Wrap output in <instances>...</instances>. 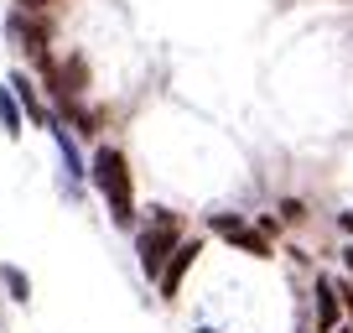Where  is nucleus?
Masks as SVG:
<instances>
[{
	"instance_id": "1",
	"label": "nucleus",
	"mask_w": 353,
	"mask_h": 333,
	"mask_svg": "<svg viewBox=\"0 0 353 333\" xmlns=\"http://www.w3.org/2000/svg\"><path fill=\"white\" fill-rule=\"evenodd\" d=\"M88 182L99 188L114 229H135V219H141V203H135V172H130V156H125L114 141L94 146V156H88Z\"/></svg>"
},
{
	"instance_id": "2",
	"label": "nucleus",
	"mask_w": 353,
	"mask_h": 333,
	"mask_svg": "<svg viewBox=\"0 0 353 333\" xmlns=\"http://www.w3.org/2000/svg\"><path fill=\"white\" fill-rule=\"evenodd\" d=\"M182 245V219L166 209H141L135 219V256H141V271L145 276H161V266L172 260V250Z\"/></svg>"
},
{
	"instance_id": "3",
	"label": "nucleus",
	"mask_w": 353,
	"mask_h": 333,
	"mask_svg": "<svg viewBox=\"0 0 353 333\" xmlns=\"http://www.w3.org/2000/svg\"><path fill=\"white\" fill-rule=\"evenodd\" d=\"M37 73H42L47 94L57 99V110H63V104H78V99H83V89H88V63L78 53H68L63 63H57V57H42Z\"/></svg>"
},
{
	"instance_id": "4",
	"label": "nucleus",
	"mask_w": 353,
	"mask_h": 333,
	"mask_svg": "<svg viewBox=\"0 0 353 333\" xmlns=\"http://www.w3.org/2000/svg\"><path fill=\"white\" fill-rule=\"evenodd\" d=\"M208 234H219L223 245H234V250H244V256H254V260L270 256V234H265L260 224L239 219V213H208Z\"/></svg>"
},
{
	"instance_id": "5",
	"label": "nucleus",
	"mask_w": 353,
	"mask_h": 333,
	"mask_svg": "<svg viewBox=\"0 0 353 333\" xmlns=\"http://www.w3.org/2000/svg\"><path fill=\"white\" fill-rule=\"evenodd\" d=\"M6 32L16 37V42L32 53V63H42V57H52L47 53V42H52V21H47L42 11H26V6H16L11 16H6Z\"/></svg>"
},
{
	"instance_id": "6",
	"label": "nucleus",
	"mask_w": 353,
	"mask_h": 333,
	"mask_svg": "<svg viewBox=\"0 0 353 333\" xmlns=\"http://www.w3.org/2000/svg\"><path fill=\"white\" fill-rule=\"evenodd\" d=\"M198 256H203V245H198V240H182V245L172 250V260H166V266H161V276H156V292H161L166 302H172L176 292H182V281H188V271L198 266Z\"/></svg>"
},
{
	"instance_id": "7",
	"label": "nucleus",
	"mask_w": 353,
	"mask_h": 333,
	"mask_svg": "<svg viewBox=\"0 0 353 333\" xmlns=\"http://www.w3.org/2000/svg\"><path fill=\"white\" fill-rule=\"evenodd\" d=\"M47 135H52L57 156H63V172H68V188H78V182L88 178V162L78 156V141L73 131H68V120H57V115H47Z\"/></svg>"
},
{
	"instance_id": "8",
	"label": "nucleus",
	"mask_w": 353,
	"mask_h": 333,
	"mask_svg": "<svg viewBox=\"0 0 353 333\" xmlns=\"http://www.w3.org/2000/svg\"><path fill=\"white\" fill-rule=\"evenodd\" d=\"M11 94H16V104H21V115L26 120H37V125H47V99H42V89H37V78L26 73V68H16L11 73Z\"/></svg>"
},
{
	"instance_id": "9",
	"label": "nucleus",
	"mask_w": 353,
	"mask_h": 333,
	"mask_svg": "<svg viewBox=\"0 0 353 333\" xmlns=\"http://www.w3.org/2000/svg\"><path fill=\"white\" fill-rule=\"evenodd\" d=\"M338 312H343V302H338L332 276H317V333H332V328H338Z\"/></svg>"
},
{
	"instance_id": "10",
	"label": "nucleus",
	"mask_w": 353,
	"mask_h": 333,
	"mask_svg": "<svg viewBox=\"0 0 353 333\" xmlns=\"http://www.w3.org/2000/svg\"><path fill=\"white\" fill-rule=\"evenodd\" d=\"M21 125H26V115H21V104H16L11 84H0V131L16 141V135H21Z\"/></svg>"
},
{
	"instance_id": "11",
	"label": "nucleus",
	"mask_w": 353,
	"mask_h": 333,
	"mask_svg": "<svg viewBox=\"0 0 353 333\" xmlns=\"http://www.w3.org/2000/svg\"><path fill=\"white\" fill-rule=\"evenodd\" d=\"M0 281H6V292H11L16 307H26V302H32V276H26L21 266H0Z\"/></svg>"
},
{
	"instance_id": "12",
	"label": "nucleus",
	"mask_w": 353,
	"mask_h": 333,
	"mask_svg": "<svg viewBox=\"0 0 353 333\" xmlns=\"http://www.w3.org/2000/svg\"><path fill=\"white\" fill-rule=\"evenodd\" d=\"M281 219H286V224H301V203L286 198V203H281Z\"/></svg>"
},
{
	"instance_id": "13",
	"label": "nucleus",
	"mask_w": 353,
	"mask_h": 333,
	"mask_svg": "<svg viewBox=\"0 0 353 333\" xmlns=\"http://www.w3.org/2000/svg\"><path fill=\"white\" fill-rule=\"evenodd\" d=\"M343 266H348V276H353V245H348V250H343Z\"/></svg>"
},
{
	"instance_id": "14",
	"label": "nucleus",
	"mask_w": 353,
	"mask_h": 333,
	"mask_svg": "<svg viewBox=\"0 0 353 333\" xmlns=\"http://www.w3.org/2000/svg\"><path fill=\"white\" fill-rule=\"evenodd\" d=\"M338 224H343V229H348V234H353V213H343V219H338Z\"/></svg>"
},
{
	"instance_id": "15",
	"label": "nucleus",
	"mask_w": 353,
	"mask_h": 333,
	"mask_svg": "<svg viewBox=\"0 0 353 333\" xmlns=\"http://www.w3.org/2000/svg\"><path fill=\"white\" fill-rule=\"evenodd\" d=\"M198 333H219V328H198Z\"/></svg>"
},
{
	"instance_id": "16",
	"label": "nucleus",
	"mask_w": 353,
	"mask_h": 333,
	"mask_svg": "<svg viewBox=\"0 0 353 333\" xmlns=\"http://www.w3.org/2000/svg\"><path fill=\"white\" fill-rule=\"evenodd\" d=\"M338 333H353V328H338Z\"/></svg>"
}]
</instances>
